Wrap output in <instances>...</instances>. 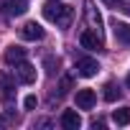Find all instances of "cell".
<instances>
[{
	"instance_id": "cell-1",
	"label": "cell",
	"mask_w": 130,
	"mask_h": 130,
	"mask_svg": "<svg viewBox=\"0 0 130 130\" xmlns=\"http://www.w3.org/2000/svg\"><path fill=\"white\" fill-rule=\"evenodd\" d=\"M43 18L51 21V23H56L59 28H69V23H72V8L59 3V0H46V3H43Z\"/></svg>"
},
{
	"instance_id": "cell-2",
	"label": "cell",
	"mask_w": 130,
	"mask_h": 130,
	"mask_svg": "<svg viewBox=\"0 0 130 130\" xmlns=\"http://www.w3.org/2000/svg\"><path fill=\"white\" fill-rule=\"evenodd\" d=\"M84 18L89 23V31H94L97 36H102V15L97 13V8H94L92 0H84Z\"/></svg>"
},
{
	"instance_id": "cell-3",
	"label": "cell",
	"mask_w": 130,
	"mask_h": 130,
	"mask_svg": "<svg viewBox=\"0 0 130 130\" xmlns=\"http://www.w3.org/2000/svg\"><path fill=\"white\" fill-rule=\"evenodd\" d=\"M15 77H18V82H23V84H33V82H36V67L23 59V61L15 64Z\"/></svg>"
},
{
	"instance_id": "cell-4",
	"label": "cell",
	"mask_w": 130,
	"mask_h": 130,
	"mask_svg": "<svg viewBox=\"0 0 130 130\" xmlns=\"http://www.w3.org/2000/svg\"><path fill=\"white\" fill-rule=\"evenodd\" d=\"M0 10H3L5 15H23L28 10V3L26 0H0Z\"/></svg>"
},
{
	"instance_id": "cell-5",
	"label": "cell",
	"mask_w": 130,
	"mask_h": 130,
	"mask_svg": "<svg viewBox=\"0 0 130 130\" xmlns=\"http://www.w3.org/2000/svg\"><path fill=\"white\" fill-rule=\"evenodd\" d=\"M21 38H23V41H41V38H43V28H41L36 21H28V23L21 28Z\"/></svg>"
},
{
	"instance_id": "cell-6",
	"label": "cell",
	"mask_w": 130,
	"mask_h": 130,
	"mask_svg": "<svg viewBox=\"0 0 130 130\" xmlns=\"http://www.w3.org/2000/svg\"><path fill=\"white\" fill-rule=\"evenodd\" d=\"M79 43H82V48H87V51H100V48H102V36H97L94 31H84V33L79 36Z\"/></svg>"
},
{
	"instance_id": "cell-7",
	"label": "cell",
	"mask_w": 130,
	"mask_h": 130,
	"mask_svg": "<svg viewBox=\"0 0 130 130\" xmlns=\"http://www.w3.org/2000/svg\"><path fill=\"white\" fill-rule=\"evenodd\" d=\"M94 102H97L94 89H79V92H77V107H79V110H92Z\"/></svg>"
},
{
	"instance_id": "cell-8",
	"label": "cell",
	"mask_w": 130,
	"mask_h": 130,
	"mask_svg": "<svg viewBox=\"0 0 130 130\" xmlns=\"http://www.w3.org/2000/svg\"><path fill=\"white\" fill-rule=\"evenodd\" d=\"M100 72V64L94 59H79L77 61V74L79 77H94Z\"/></svg>"
},
{
	"instance_id": "cell-9",
	"label": "cell",
	"mask_w": 130,
	"mask_h": 130,
	"mask_svg": "<svg viewBox=\"0 0 130 130\" xmlns=\"http://www.w3.org/2000/svg\"><path fill=\"white\" fill-rule=\"evenodd\" d=\"M82 125V117L77 115V110H64L61 112V127L64 130H77Z\"/></svg>"
},
{
	"instance_id": "cell-10",
	"label": "cell",
	"mask_w": 130,
	"mask_h": 130,
	"mask_svg": "<svg viewBox=\"0 0 130 130\" xmlns=\"http://www.w3.org/2000/svg\"><path fill=\"white\" fill-rule=\"evenodd\" d=\"M3 59H5V64H18V61L26 59V48H21V46H8L5 54H3Z\"/></svg>"
},
{
	"instance_id": "cell-11",
	"label": "cell",
	"mask_w": 130,
	"mask_h": 130,
	"mask_svg": "<svg viewBox=\"0 0 130 130\" xmlns=\"http://www.w3.org/2000/svg\"><path fill=\"white\" fill-rule=\"evenodd\" d=\"M112 33H115V38H117L120 43L130 46V23H117V21H115V26H112Z\"/></svg>"
},
{
	"instance_id": "cell-12",
	"label": "cell",
	"mask_w": 130,
	"mask_h": 130,
	"mask_svg": "<svg viewBox=\"0 0 130 130\" xmlns=\"http://www.w3.org/2000/svg\"><path fill=\"white\" fill-rule=\"evenodd\" d=\"M0 89H3L5 94H10L15 89V77H10L8 72H0Z\"/></svg>"
},
{
	"instance_id": "cell-13",
	"label": "cell",
	"mask_w": 130,
	"mask_h": 130,
	"mask_svg": "<svg viewBox=\"0 0 130 130\" xmlns=\"http://www.w3.org/2000/svg\"><path fill=\"white\" fill-rule=\"evenodd\" d=\"M112 120H115L117 125H127V122H130V107H120V110H115V112H112Z\"/></svg>"
},
{
	"instance_id": "cell-14",
	"label": "cell",
	"mask_w": 130,
	"mask_h": 130,
	"mask_svg": "<svg viewBox=\"0 0 130 130\" xmlns=\"http://www.w3.org/2000/svg\"><path fill=\"white\" fill-rule=\"evenodd\" d=\"M102 94H105V100H107V102H115V100H117V94H120V89H117V84H115V82H107Z\"/></svg>"
},
{
	"instance_id": "cell-15",
	"label": "cell",
	"mask_w": 130,
	"mask_h": 130,
	"mask_svg": "<svg viewBox=\"0 0 130 130\" xmlns=\"http://www.w3.org/2000/svg\"><path fill=\"white\" fill-rule=\"evenodd\" d=\"M43 67H46V74H48V77H54V74H56V69H59V59H54V56H46Z\"/></svg>"
},
{
	"instance_id": "cell-16",
	"label": "cell",
	"mask_w": 130,
	"mask_h": 130,
	"mask_svg": "<svg viewBox=\"0 0 130 130\" xmlns=\"http://www.w3.org/2000/svg\"><path fill=\"white\" fill-rule=\"evenodd\" d=\"M112 5H117V10H122L125 15H130V0H115Z\"/></svg>"
},
{
	"instance_id": "cell-17",
	"label": "cell",
	"mask_w": 130,
	"mask_h": 130,
	"mask_svg": "<svg viewBox=\"0 0 130 130\" xmlns=\"http://www.w3.org/2000/svg\"><path fill=\"white\" fill-rule=\"evenodd\" d=\"M36 105H38V100H36V97H33V94H28V97H26V100H23V107H26V110H33V107H36Z\"/></svg>"
},
{
	"instance_id": "cell-18",
	"label": "cell",
	"mask_w": 130,
	"mask_h": 130,
	"mask_svg": "<svg viewBox=\"0 0 130 130\" xmlns=\"http://www.w3.org/2000/svg\"><path fill=\"white\" fill-rule=\"evenodd\" d=\"M36 127H51V120H36Z\"/></svg>"
},
{
	"instance_id": "cell-19",
	"label": "cell",
	"mask_w": 130,
	"mask_h": 130,
	"mask_svg": "<svg viewBox=\"0 0 130 130\" xmlns=\"http://www.w3.org/2000/svg\"><path fill=\"white\" fill-rule=\"evenodd\" d=\"M125 84H127V89H130V74H127V79H125Z\"/></svg>"
},
{
	"instance_id": "cell-20",
	"label": "cell",
	"mask_w": 130,
	"mask_h": 130,
	"mask_svg": "<svg viewBox=\"0 0 130 130\" xmlns=\"http://www.w3.org/2000/svg\"><path fill=\"white\" fill-rule=\"evenodd\" d=\"M102 3H107V5H112V3H115V0H102Z\"/></svg>"
},
{
	"instance_id": "cell-21",
	"label": "cell",
	"mask_w": 130,
	"mask_h": 130,
	"mask_svg": "<svg viewBox=\"0 0 130 130\" xmlns=\"http://www.w3.org/2000/svg\"><path fill=\"white\" fill-rule=\"evenodd\" d=\"M0 125H5V117H3V115H0Z\"/></svg>"
}]
</instances>
